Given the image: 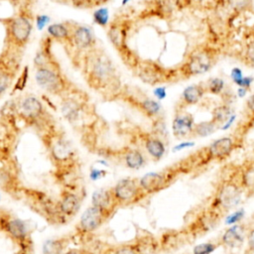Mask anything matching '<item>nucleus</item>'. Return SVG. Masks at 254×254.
I'll return each instance as SVG.
<instances>
[{
  "mask_svg": "<svg viewBox=\"0 0 254 254\" xmlns=\"http://www.w3.org/2000/svg\"><path fill=\"white\" fill-rule=\"evenodd\" d=\"M78 67L85 82L94 91L106 97L120 92L121 82L117 69L104 51L96 47L90 50L81 58Z\"/></svg>",
  "mask_w": 254,
  "mask_h": 254,
  "instance_id": "nucleus-1",
  "label": "nucleus"
},
{
  "mask_svg": "<svg viewBox=\"0 0 254 254\" xmlns=\"http://www.w3.org/2000/svg\"><path fill=\"white\" fill-rule=\"evenodd\" d=\"M41 139L55 167L56 178L66 188L68 179L77 169V157L71 142L57 126L41 135Z\"/></svg>",
  "mask_w": 254,
  "mask_h": 254,
  "instance_id": "nucleus-2",
  "label": "nucleus"
},
{
  "mask_svg": "<svg viewBox=\"0 0 254 254\" xmlns=\"http://www.w3.org/2000/svg\"><path fill=\"white\" fill-rule=\"evenodd\" d=\"M16 116L26 126L34 128L39 135H43L57 126L56 121L41 99L27 94L15 100Z\"/></svg>",
  "mask_w": 254,
  "mask_h": 254,
  "instance_id": "nucleus-3",
  "label": "nucleus"
},
{
  "mask_svg": "<svg viewBox=\"0 0 254 254\" xmlns=\"http://www.w3.org/2000/svg\"><path fill=\"white\" fill-rule=\"evenodd\" d=\"M60 99L61 113L72 127L83 129L92 123L93 108L89 103L88 96L82 90L75 87Z\"/></svg>",
  "mask_w": 254,
  "mask_h": 254,
  "instance_id": "nucleus-4",
  "label": "nucleus"
},
{
  "mask_svg": "<svg viewBox=\"0 0 254 254\" xmlns=\"http://www.w3.org/2000/svg\"><path fill=\"white\" fill-rule=\"evenodd\" d=\"M5 29V46L23 51L33 32V15L30 9H20L14 15L0 19Z\"/></svg>",
  "mask_w": 254,
  "mask_h": 254,
  "instance_id": "nucleus-5",
  "label": "nucleus"
},
{
  "mask_svg": "<svg viewBox=\"0 0 254 254\" xmlns=\"http://www.w3.org/2000/svg\"><path fill=\"white\" fill-rule=\"evenodd\" d=\"M35 80L48 94L62 98L76 86L65 76L57 60L35 67Z\"/></svg>",
  "mask_w": 254,
  "mask_h": 254,
  "instance_id": "nucleus-6",
  "label": "nucleus"
},
{
  "mask_svg": "<svg viewBox=\"0 0 254 254\" xmlns=\"http://www.w3.org/2000/svg\"><path fill=\"white\" fill-rule=\"evenodd\" d=\"M243 193V190L237 180H224L218 185L208 209L217 216H220L237 206L241 201Z\"/></svg>",
  "mask_w": 254,
  "mask_h": 254,
  "instance_id": "nucleus-7",
  "label": "nucleus"
},
{
  "mask_svg": "<svg viewBox=\"0 0 254 254\" xmlns=\"http://www.w3.org/2000/svg\"><path fill=\"white\" fill-rule=\"evenodd\" d=\"M216 52L209 47H197L190 53L178 70V77L189 78L207 72L215 64Z\"/></svg>",
  "mask_w": 254,
  "mask_h": 254,
  "instance_id": "nucleus-8",
  "label": "nucleus"
},
{
  "mask_svg": "<svg viewBox=\"0 0 254 254\" xmlns=\"http://www.w3.org/2000/svg\"><path fill=\"white\" fill-rule=\"evenodd\" d=\"M22 55L23 51L7 46L0 55V99L15 82Z\"/></svg>",
  "mask_w": 254,
  "mask_h": 254,
  "instance_id": "nucleus-9",
  "label": "nucleus"
},
{
  "mask_svg": "<svg viewBox=\"0 0 254 254\" xmlns=\"http://www.w3.org/2000/svg\"><path fill=\"white\" fill-rule=\"evenodd\" d=\"M96 47V39L91 31L86 26L77 24L75 22L71 23V36H70V47L67 53L70 54L72 61L80 63L81 58L90 50Z\"/></svg>",
  "mask_w": 254,
  "mask_h": 254,
  "instance_id": "nucleus-10",
  "label": "nucleus"
},
{
  "mask_svg": "<svg viewBox=\"0 0 254 254\" xmlns=\"http://www.w3.org/2000/svg\"><path fill=\"white\" fill-rule=\"evenodd\" d=\"M111 191L118 207L135 204L148 196L141 189L139 180L132 178L120 180L111 188Z\"/></svg>",
  "mask_w": 254,
  "mask_h": 254,
  "instance_id": "nucleus-11",
  "label": "nucleus"
},
{
  "mask_svg": "<svg viewBox=\"0 0 254 254\" xmlns=\"http://www.w3.org/2000/svg\"><path fill=\"white\" fill-rule=\"evenodd\" d=\"M134 69L138 77L151 85L172 81L175 77H178L177 73L171 72L153 62H139Z\"/></svg>",
  "mask_w": 254,
  "mask_h": 254,
  "instance_id": "nucleus-12",
  "label": "nucleus"
},
{
  "mask_svg": "<svg viewBox=\"0 0 254 254\" xmlns=\"http://www.w3.org/2000/svg\"><path fill=\"white\" fill-rule=\"evenodd\" d=\"M2 231H4L19 246V248L33 247L29 229L22 219L10 214L4 222Z\"/></svg>",
  "mask_w": 254,
  "mask_h": 254,
  "instance_id": "nucleus-13",
  "label": "nucleus"
},
{
  "mask_svg": "<svg viewBox=\"0 0 254 254\" xmlns=\"http://www.w3.org/2000/svg\"><path fill=\"white\" fill-rule=\"evenodd\" d=\"M175 175L176 173L174 170L157 173H148L139 179V185L143 191L147 195H149L158 192L166 189L169 185H171Z\"/></svg>",
  "mask_w": 254,
  "mask_h": 254,
  "instance_id": "nucleus-14",
  "label": "nucleus"
},
{
  "mask_svg": "<svg viewBox=\"0 0 254 254\" xmlns=\"http://www.w3.org/2000/svg\"><path fill=\"white\" fill-rule=\"evenodd\" d=\"M108 219L101 210L91 205L81 214L77 224V230L81 234H89L97 230Z\"/></svg>",
  "mask_w": 254,
  "mask_h": 254,
  "instance_id": "nucleus-15",
  "label": "nucleus"
},
{
  "mask_svg": "<svg viewBox=\"0 0 254 254\" xmlns=\"http://www.w3.org/2000/svg\"><path fill=\"white\" fill-rule=\"evenodd\" d=\"M58 208L61 214L66 219L71 218L78 212L80 205H81V197L78 192L74 190L64 189L61 193L60 197L57 200Z\"/></svg>",
  "mask_w": 254,
  "mask_h": 254,
  "instance_id": "nucleus-16",
  "label": "nucleus"
},
{
  "mask_svg": "<svg viewBox=\"0 0 254 254\" xmlns=\"http://www.w3.org/2000/svg\"><path fill=\"white\" fill-rule=\"evenodd\" d=\"M235 149V142L231 137H221L213 141L204 150L207 161H221L226 159Z\"/></svg>",
  "mask_w": 254,
  "mask_h": 254,
  "instance_id": "nucleus-17",
  "label": "nucleus"
},
{
  "mask_svg": "<svg viewBox=\"0 0 254 254\" xmlns=\"http://www.w3.org/2000/svg\"><path fill=\"white\" fill-rule=\"evenodd\" d=\"M193 116L186 110H177L172 123L173 135L178 139L191 138L194 126Z\"/></svg>",
  "mask_w": 254,
  "mask_h": 254,
  "instance_id": "nucleus-18",
  "label": "nucleus"
},
{
  "mask_svg": "<svg viewBox=\"0 0 254 254\" xmlns=\"http://www.w3.org/2000/svg\"><path fill=\"white\" fill-rule=\"evenodd\" d=\"M248 225L246 223H236L229 227L220 237L218 244L219 246H224L226 248H238L240 247L247 235Z\"/></svg>",
  "mask_w": 254,
  "mask_h": 254,
  "instance_id": "nucleus-19",
  "label": "nucleus"
},
{
  "mask_svg": "<svg viewBox=\"0 0 254 254\" xmlns=\"http://www.w3.org/2000/svg\"><path fill=\"white\" fill-rule=\"evenodd\" d=\"M107 36L113 47L118 51L121 56L129 51L126 45L127 26L125 21L115 20L111 22L107 29Z\"/></svg>",
  "mask_w": 254,
  "mask_h": 254,
  "instance_id": "nucleus-20",
  "label": "nucleus"
},
{
  "mask_svg": "<svg viewBox=\"0 0 254 254\" xmlns=\"http://www.w3.org/2000/svg\"><path fill=\"white\" fill-rule=\"evenodd\" d=\"M71 23L72 21H64L55 23L47 28V36L54 42L62 44L67 52L70 47L71 36Z\"/></svg>",
  "mask_w": 254,
  "mask_h": 254,
  "instance_id": "nucleus-21",
  "label": "nucleus"
},
{
  "mask_svg": "<svg viewBox=\"0 0 254 254\" xmlns=\"http://www.w3.org/2000/svg\"><path fill=\"white\" fill-rule=\"evenodd\" d=\"M91 203L93 206L101 210L108 218L114 213L118 207L116 200L113 196L111 189L109 190H98L93 192Z\"/></svg>",
  "mask_w": 254,
  "mask_h": 254,
  "instance_id": "nucleus-22",
  "label": "nucleus"
},
{
  "mask_svg": "<svg viewBox=\"0 0 254 254\" xmlns=\"http://www.w3.org/2000/svg\"><path fill=\"white\" fill-rule=\"evenodd\" d=\"M204 93L205 88L203 84L197 83L187 86L182 93L177 110H186L187 107L197 104L202 99Z\"/></svg>",
  "mask_w": 254,
  "mask_h": 254,
  "instance_id": "nucleus-23",
  "label": "nucleus"
},
{
  "mask_svg": "<svg viewBox=\"0 0 254 254\" xmlns=\"http://www.w3.org/2000/svg\"><path fill=\"white\" fill-rule=\"evenodd\" d=\"M143 144L148 155L155 161H159L166 153L164 141L154 134H147L143 138Z\"/></svg>",
  "mask_w": 254,
  "mask_h": 254,
  "instance_id": "nucleus-24",
  "label": "nucleus"
},
{
  "mask_svg": "<svg viewBox=\"0 0 254 254\" xmlns=\"http://www.w3.org/2000/svg\"><path fill=\"white\" fill-rule=\"evenodd\" d=\"M184 7L183 0H154L153 2V12L164 19L172 17Z\"/></svg>",
  "mask_w": 254,
  "mask_h": 254,
  "instance_id": "nucleus-25",
  "label": "nucleus"
},
{
  "mask_svg": "<svg viewBox=\"0 0 254 254\" xmlns=\"http://www.w3.org/2000/svg\"><path fill=\"white\" fill-rule=\"evenodd\" d=\"M237 181L247 197L254 195V161L248 162L241 167Z\"/></svg>",
  "mask_w": 254,
  "mask_h": 254,
  "instance_id": "nucleus-26",
  "label": "nucleus"
},
{
  "mask_svg": "<svg viewBox=\"0 0 254 254\" xmlns=\"http://www.w3.org/2000/svg\"><path fill=\"white\" fill-rule=\"evenodd\" d=\"M120 158L123 164L132 170H138L145 166L146 158L144 154L135 148H126L120 153Z\"/></svg>",
  "mask_w": 254,
  "mask_h": 254,
  "instance_id": "nucleus-27",
  "label": "nucleus"
},
{
  "mask_svg": "<svg viewBox=\"0 0 254 254\" xmlns=\"http://www.w3.org/2000/svg\"><path fill=\"white\" fill-rule=\"evenodd\" d=\"M136 105L138 109L147 117L151 119H157L161 112V104L150 97H144V98H137L136 99Z\"/></svg>",
  "mask_w": 254,
  "mask_h": 254,
  "instance_id": "nucleus-28",
  "label": "nucleus"
},
{
  "mask_svg": "<svg viewBox=\"0 0 254 254\" xmlns=\"http://www.w3.org/2000/svg\"><path fill=\"white\" fill-rule=\"evenodd\" d=\"M102 254H147L141 243L122 244L106 249Z\"/></svg>",
  "mask_w": 254,
  "mask_h": 254,
  "instance_id": "nucleus-29",
  "label": "nucleus"
},
{
  "mask_svg": "<svg viewBox=\"0 0 254 254\" xmlns=\"http://www.w3.org/2000/svg\"><path fill=\"white\" fill-rule=\"evenodd\" d=\"M67 246V239L61 237L57 239H51L45 242L43 246V254H63Z\"/></svg>",
  "mask_w": 254,
  "mask_h": 254,
  "instance_id": "nucleus-30",
  "label": "nucleus"
},
{
  "mask_svg": "<svg viewBox=\"0 0 254 254\" xmlns=\"http://www.w3.org/2000/svg\"><path fill=\"white\" fill-rule=\"evenodd\" d=\"M232 116V109L231 107L226 104L223 103L221 105L216 106L213 110H212V117L211 120L218 126L223 125L227 122V120Z\"/></svg>",
  "mask_w": 254,
  "mask_h": 254,
  "instance_id": "nucleus-31",
  "label": "nucleus"
},
{
  "mask_svg": "<svg viewBox=\"0 0 254 254\" xmlns=\"http://www.w3.org/2000/svg\"><path fill=\"white\" fill-rule=\"evenodd\" d=\"M218 126L210 119L208 121H202L199 123H195L192 129L191 138L192 137H206L215 132Z\"/></svg>",
  "mask_w": 254,
  "mask_h": 254,
  "instance_id": "nucleus-32",
  "label": "nucleus"
},
{
  "mask_svg": "<svg viewBox=\"0 0 254 254\" xmlns=\"http://www.w3.org/2000/svg\"><path fill=\"white\" fill-rule=\"evenodd\" d=\"M205 92L220 95L225 90V82L220 77H211L204 84Z\"/></svg>",
  "mask_w": 254,
  "mask_h": 254,
  "instance_id": "nucleus-33",
  "label": "nucleus"
},
{
  "mask_svg": "<svg viewBox=\"0 0 254 254\" xmlns=\"http://www.w3.org/2000/svg\"><path fill=\"white\" fill-rule=\"evenodd\" d=\"M233 12H246L253 6V0H224Z\"/></svg>",
  "mask_w": 254,
  "mask_h": 254,
  "instance_id": "nucleus-34",
  "label": "nucleus"
},
{
  "mask_svg": "<svg viewBox=\"0 0 254 254\" xmlns=\"http://www.w3.org/2000/svg\"><path fill=\"white\" fill-rule=\"evenodd\" d=\"M93 21L101 26V27H106L108 25L109 21V13L107 8H99L93 13Z\"/></svg>",
  "mask_w": 254,
  "mask_h": 254,
  "instance_id": "nucleus-35",
  "label": "nucleus"
},
{
  "mask_svg": "<svg viewBox=\"0 0 254 254\" xmlns=\"http://www.w3.org/2000/svg\"><path fill=\"white\" fill-rule=\"evenodd\" d=\"M217 247H219L218 242H205L201 244H197L192 249V254H210L212 253Z\"/></svg>",
  "mask_w": 254,
  "mask_h": 254,
  "instance_id": "nucleus-36",
  "label": "nucleus"
},
{
  "mask_svg": "<svg viewBox=\"0 0 254 254\" xmlns=\"http://www.w3.org/2000/svg\"><path fill=\"white\" fill-rule=\"evenodd\" d=\"M28 75H29V68L26 65L25 68L22 70V73L17 77L16 81L13 84V89H12L13 92H15L16 90L17 91H22L25 88L26 82L28 80Z\"/></svg>",
  "mask_w": 254,
  "mask_h": 254,
  "instance_id": "nucleus-37",
  "label": "nucleus"
},
{
  "mask_svg": "<svg viewBox=\"0 0 254 254\" xmlns=\"http://www.w3.org/2000/svg\"><path fill=\"white\" fill-rule=\"evenodd\" d=\"M244 59L249 64L254 65V35L250 36L244 49Z\"/></svg>",
  "mask_w": 254,
  "mask_h": 254,
  "instance_id": "nucleus-38",
  "label": "nucleus"
},
{
  "mask_svg": "<svg viewBox=\"0 0 254 254\" xmlns=\"http://www.w3.org/2000/svg\"><path fill=\"white\" fill-rule=\"evenodd\" d=\"M246 239L247 247L244 251V254H254V227L248 229Z\"/></svg>",
  "mask_w": 254,
  "mask_h": 254,
  "instance_id": "nucleus-39",
  "label": "nucleus"
},
{
  "mask_svg": "<svg viewBox=\"0 0 254 254\" xmlns=\"http://www.w3.org/2000/svg\"><path fill=\"white\" fill-rule=\"evenodd\" d=\"M184 6H202L207 4H218V0H183Z\"/></svg>",
  "mask_w": 254,
  "mask_h": 254,
  "instance_id": "nucleus-40",
  "label": "nucleus"
},
{
  "mask_svg": "<svg viewBox=\"0 0 254 254\" xmlns=\"http://www.w3.org/2000/svg\"><path fill=\"white\" fill-rule=\"evenodd\" d=\"M243 214H244V210H243V209H240V210L235 211L234 213H232V214H230L229 216H227V218H226V223H227V224H236V223L240 222V220H241L242 217H243Z\"/></svg>",
  "mask_w": 254,
  "mask_h": 254,
  "instance_id": "nucleus-41",
  "label": "nucleus"
},
{
  "mask_svg": "<svg viewBox=\"0 0 254 254\" xmlns=\"http://www.w3.org/2000/svg\"><path fill=\"white\" fill-rule=\"evenodd\" d=\"M243 76H244V75H243V72H242V70H241L239 67H234V68H232V70H231V78H232L233 82H234L236 85H238L239 81L242 79Z\"/></svg>",
  "mask_w": 254,
  "mask_h": 254,
  "instance_id": "nucleus-42",
  "label": "nucleus"
},
{
  "mask_svg": "<svg viewBox=\"0 0 254 254\" xmlns=\"http://www.w3.org/2000/svg\"><path fill=\"white\" fill-rule=\"evenodd\" d=\"M11 4L17 6L18 10L20 9H30V3L31 0H7Z\"/></svg>",
  "mask_w": 254,
  "mask_h": 254,
  "instance_id": "nucleus-43",
  "label": "nucleus"
},
{
  "mask_svg": "<svg viewBox=\"0 0 254 254\" xmlns=\"http://www.w3.org/2000/svg\"><path fill=\"white\" fill-rule=\"evenodd\" d=\"M246 110L249 116L254 117V93L251 94L246 101Z\"/></svg>",
  "mask_w": 254,
  "mask_h": 254,
  "instance_id": "nucleus-44",
  "label": "nucleus"
},
{
  "mask_svg": "<svg viewBox=\"0 0 254 254\" xmlns=\"http://www.w3.org/2000/svg\"><path fill=\"white\" fill-rule=\"evenodd\" d=\"M69 3L77 8H91L90 0H69Z\"/></svg>",
  "mask_w": 254,
  "mask_h": 254,
  "instance_id": "nucleus-45",
  "label": "nucleus"
},
{
  "mask_svg": "<svg viewBox=\"0 0 254 254\" xmlns=\"http://www.w3.org/2000/svg\"><path fill=\"white\" fill-rule=\"evenodd\" d=\"M154 95L158 100H163L165 99L166 95H167V91H166V87L165 86H159L157 88L154 89Z\"/></svg>",
  "mask_w": 254,
  "mask_h": 254,
  "instance_id": "nucleus-46",
  "label": "nucleus"
},
{
  "mask_svg": "<svg viewBox=\"0 0 254 254\" xmlns=\"http://www.w3.org/2000/svg\"><path fill=\"white\" fill-rule=\"evenodd\" d=\"M63 254H93V253L84 248H71V249L65 250Z\"/></svg>",
  "mask_w": 254,
  "mask_h": 254,
  "instance_id": "nucleus-47",
  "label": "nucleus"
},
{
  "mask_svg": "<svg viewBox=\"0 0 254 254\" xmlns=\"http://www.w3.org/2000/svg\"><path fill=\"white\" fill-rule=\"evenodd\" d=\"M252 81H253V78L251 76H243L242 79L239 81L238 86L242 87V88L249 89L251 84H252Z\"/></svg>",
  "mask_w": 254,
  "mask_h": 254,
  "instance_id": "nucleus-48",
  "label": "nucleus"
},
{
  "mask_svg": "<svg viewBox=\"0 0 254 254\" xmlns=\"http://www.w3.org/2000/svg\"><path fill=\"white\" fill-rule=\"evenodd\" d=\"M9 215H10V213L6 209L0 207V230L1 231H2V227L4 225V222L6 221V219L8 218Z\"/></svg>",
  "mask_w": 254,
  "mask_h": 254,
  "instance_id": "nucleus-49",
  "label": "nucleus"
},
{
  "mask_svg": "<svg viewBox=\"0 0 254 254\" xmlns=\"http://www.w3.org/2000/svg\"><path fill=\"white\" fill-rule=\"evenodd\" d=\"M194 143L193 142H190V141H187V142H183L179 145H177L175 148H174V151H180V150H183L185 148H189V147H191L193 146Z\"/></svg>",
  "mask_w": 254,
  "mask_h": 254,
  "instance_id": "nucleus-50",
  "label": "nucleus"
},
{
  "mask_svg": "<svg viewBox=\"0 0 254 254\" xmlns=\"http://www.w3.org/2000/svg\"><path fill=\"white\" fill-rule=\"evenodd\" d=\"M105 175V172L102 170H92L90 173V178L92 180H97Z\"/></svg>",
  "mask_w": 254,
  "mask_h": 254,
  "instance_id": "nucleus-51",
  "label": "nucleus"
},
{
  "mask_svg": "<svg viewBox=\"0 0 254 254\" xmlns=\"http://www.w3.org/2000/svg\"><path fill=\"white\" fill-rule=\"evenodd\" d=\"M15 254H34L33 247H24V248H19V250Z\"/></svg>",
  "mask_w": 254,
  "mask_h": 254,
  "instance_id": "nucleus-52",
  "label": "nucleus"
},
{
  "mask_svg": "<svg viewBox=\"0 0 254 254\" xmlns=\"http://www.w3.org/2000/svg\"><path fill=\"white\" fill-rule=\"evenodd\" d=\"M109 0H90V6L95 7V6H99L102 4H105L106 2H108Z\"/></svg>",
  "mask_w": 254,
  "mask_h": 254,
  "instance_id": "nucleus-53",
  "label": "nucleus"
},
{
  "mask_svg": "<svg viewBox=\"0 0 254 254\" xmlns=\"http://www.w3.org/2000/svg\"><path fill=\"white\" fill-rule=\"evenodd\" d=\"M247 91H248V89L239 87V89H238V95H239V97H243V96L247 93Z\"/></svg>",
  "mask_w": 254,
  "mask_h": 254,
  "instance_id": "nucleus-54",
  "label": "nucleus"
},
{
  "mask_svg": "<svg viewBox=\"0 0 254 254\" xmlns=\"http://www.w3.org/2000/svg\"><path fill=\"white\" fill-rule=\"evenodd\" d=\"M55 2H58L60 4H68L69 0H54Z\"/></svg>",
  "mask_w": 254,
  "mask_h": 254,
  "instance_id": "nucleus-55",
  "label": "nucleus"
},
{
  "mask_svg": "<svg viewBox=\"0 0 254 254\" xmlns=\"http://www.w3.org/2000/svg\"><path fill=\"white\" fill-rule=\"evenodd\" d=\"M131 0H122V2H121V4H122V6H124V5H126L127 3H129Z\"/></svg>",
  "mask_w": 254,
  "mask_h": 254,
  "instance_id": "nucleus-56",
  "label": "nucleus"
}]
</instances>
